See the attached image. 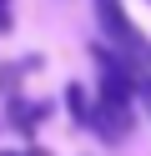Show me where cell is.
<instances>
[{
  "instance_id": "obj_5",
  "label": "cell",
  "mask_w": 151,
  "mask_h": 156,
  "mask_svg": "<svg viewBox=\"0 0 151 156\" xmlns=\"http://www.w3.org/2000/svg\"><path fill=\"white\" fill-rule=\"evenodd\" d=\"M10 25V0H0V30Z\"/></svg>"
},
{
  "instance_id": "obj_6",
  "label": "cell",
  "mask_w": 151,
  "mask_h": 156,
  "mask_svg": "<svg viewBox=\"0 0 151 156\" xmlns=\"http://www.w3.org/2000/svg\"><path fill=\"white\" fill-rule=\"evenodd\" d=\"M0 156H15V151H0Z\"/></svg>"
},
{
  "instance_id": "obj_4",
  "label": "cell",
  "mask_w": 151,
  "mask_h": 156,
  "mask_svg": "<svg viewBox=\"0 0 151 156\" xmlns=\"http://www.w3.org/2000/svg\"><path fill=\"white\" fill-rule=\"evenodd\" d=\"M136 96L146 101V111H151V76H136Z\"/></svg>"
},
{
  "instance_id": "obj_3",
  "label": "cell",
  "mask_w": 151,
  "mask_h": 156,
  "mask_svg": "<svg viewBox=\"0 0 151 156\" xmlns=\"http://www.w3.org/2000/svg\"><path fill=\"white\" fill-rule=\"evenodd\" d=\"M66 106H70V116H76V126H91L96 106L86 101V86H76V81H70V86H66Z\"/></svg>"
},
{
  "instance_id": "obj_1",
  "label": "cell",
  "mask_w": 151,
  "mask_h": 156,
  "mask_svg": "<svg viewBox=\"0 0 151 156\" xmlns=\"http://www.w3.org/2000/svg\"><path fill=\"white\" fill-rule=\"evenodd\" d=\"M96 25H101V35H106L116 51H126V55H131V61H141V66L151 61V41L126 20L121 0H96Z\"/></svg>"
},
{
  "instance_id": "obj_2",
  "label": "cell",
  "mask_w": 151,
  "mask_h": 156,
  "mask_svg": "<svg viewBox=\"0 0 151 156\" xmlns=\"http://www.w3.org/2000/svg\"><path fill=\"white\" fill-rule=\"evenodd\" d=\"M45 111H50V106H40V101H10V121H15V131H20V136L35 131V121H40Z\"/></svg>"
}]
</instances>
